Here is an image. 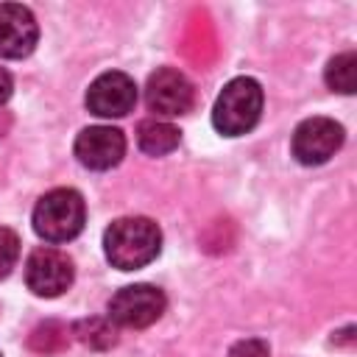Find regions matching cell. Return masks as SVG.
Masks as SVG:
<instances>
[{
  "label": "cell",
  "mask_w": 357,
  "mask_h": 357,
  "mask_svg": "<svg viewBox=\"0 0 357 357\" xmlns=\"http://www.w3.org/2000/svg\"><path fill=\"white\" fill-rule=\"evenodd\" d=\"M106 259L120 271H137L162 251V231L151 218H117L103 234Z\"/></svg>",
  "instance_id": "1"
},
{
  "label": "cell",
  "mask_w": 357,
  "mask_h": 357,
  "mask_svg": "<svg viewBox=\"0 0 357 357\" xmlns=\"http://www.w3.org/2000/svg\"><path fill=\"white\" fill-rule=\"evenodd\" d=\"M86 220V204L81 192L70 187L50 190L33 206V231L47 243H67L81 234Z\"/></svg>",
  "instance_id": "2"
},
{
  "label": "cell",
  "mask_w": 357,
  "mask_h": 357,
  "mask_svg": "<svg viewBox=\"0 0 357 357\" xmlns=\"http://www.w3.org/2000/svg\"><path fill=\"white\" fill-rule=\"evenodd\" d=\"M262 114V86L254 78H231L212 109V126L223 137H240L257 126Z\"/></svg>",
  "instance_id": "3"
},
{
  "label": "cell",
  "mask_w": 357,
  "mask_h": 357,
  "mask_svg": "<svg viewBox=\"0 0 357 357\" xmlns=\"http://www.w3.org/2000/svg\"><path fill=\"white\" fill-rule=\"evenodd\" d=\"M167 298L153 284H128L109 301V321L126 329H142L162 318Z\"/></svg>",
  "instance_id": "4"
},
{
  "label": "cell",
  "mask_w": 357,
  "mask_h": 357,
  "mask_svg": "<svg viewBox=\"0 0 357 357\" xmlns=\"http://www.w3.org/2000/svg\"><path fill=\"white\" fill-rule=\"evenodd\" d=\"M25 284L42 298H56L73 284V259L50 245L36 248L25 262Z\"/></svg>",
  "instance_id": "5"
},
{
  "label": "cell",
  "mask_w": 357,
  "mask_h": 357,
  "mask_svg": "<svg viewBox=\"0 0 357 357\" xmlns=\"http://www.w3.org/2000/svg\"><path fill=\"white\" fill-rule=\"evenodd\" d=\"M340 145H343V126L329 117H310L298 123L293 131V156L307 167L329 162Z\"/></svg>",
  "instance_id": "6"
},
{
  "label": "cell",
  "mask_w": 357,
  "mask_h": 357,
  "mask_svg": "<svg viewBox=\"0 0 357 357\" xmlns=\"http://www.w3.org/2000/svg\"><path fill=\"white\" fill-rule=\"evenodd\" d=\"M192 84L184 73L173 67H162L151 73L145 84V103L159 117H178L192 109Z\"/></svg>",
  "instance_id": "7"
},
{
  "label": "cell",
  "mask_w": 357,
  "mask_h": 357,
  "mask_svg": "<svg viewBox=\"0 0 357 357\" xmlns=\"http://www.w3.org/2000/svg\"><path fill=\"white\" fill-rule=\"evenodd\" d=\"M137 103V84L126 73H103L86 89V109L98 117H126Z\"/></svg>",
  "instance_id": "8"
},
{
  "label": "cell",
  "mask_w": 357,
  "mask_h": 357,
  "mask_svg": "<svg viewBox=\"0 0 357 357\" xmlns=\"http://www.w3.org/2000/svg\"><path fill=\"white\" fill-rule=\"evenodd\" d=\"M39 39L36 17L28 6L0 3V59H25Z\"/></svg>",
  "instance_id": "9"
},
{
  "label": "cell",
  "mask_w": 357,
  "mask_h": 357,
  "mask_svg": "<svg viewBox=\"0 0 357 357\" xmlns=\"http://www.w3.org/2000/svg\"><path fill=\"white\" fill-rule=\"evenodd\" d=\"M126 153V137L112 126H89L75 137V156L89 170H109L120 165Z\"/></svg>",
  "instance_id": "10"
},
{
  "label": "cell",
  "mask_w": 357,
  "mask_h": 357,
  "mask_svg": "<svg viewBox=\"0 0 357 357\" xmlns=\"http://www.w3.org/2000/svg\"><path fill=\"white\" fill-rule=\"evenodd\" d=\"M178 139H181V131L176 126H170L167 120L148 117L137 126V145L151 156H165V153L176 151Z\"/></svg>",
  "instance_id": "11"
},
{
  "label": "cell",
  "mask_w": 357,
  "mask_h": 357,
  "mask_svg": "<svg viewBox=\"0 0 357 357\" xmlns=\"http://www.w3.org/2000/svg\"><path fill=\"white\" fill-rule=\"evenodd\" d=\"M324 81L332 92L351 95L357 89V56H354V50H346V53H337L335 59H329Z\"/></svg>",
  "instance_id": "12"
},
{
  "label": "cell",
  "mask_w": 357,
  "mask_h": 357,
  "mask_svg": "<svg viewBox=\"0 0 357 357\" xmlns=\"http://www.w3.org/2000/svg\"><path fill=\"white\" fill-rule=\"evenodd\" d=\"M67 346V326L56 324V321H45L31 332V349L42 351V354H53L59 349Z\"/></svg>",
  "instance_id": "13"
},
{
  "label": "cell",
  "mask_w": 357,
  "mask_h": 357,
  "mask_svg": "<svg viewBox=\"0 0 357 357\" xmlns=\"http://www.w3.org/2000/svg\"><path fill=\"white\" fill-rule=\"evenodd\" d=\"M20 257V237L17 231L0 226V279H6L11 273V268L17 265Z\"/></svg>",
  "instance_id": "14"
},
{
  "label": "cell",
  "mask_w": 357,
  "mask_h": 357,
  "mask_svg": "<svg viewBox=\"0 0 357 357\" xmlns=\"http://www.w3.org/2000/svg\"><path fill=\"white\" fill-rule=\"evenodd\" d=\"M271 349L265 340L259 337H245V340H237L231 349H229V357H268Z\"/></svg>",
  "instance_id": "15"
},
{
  "label": "cell",
  "mask_w": 357,
  "mask_h": 357,
  "mask_svg": "<svg viewBox=\"0 0 357 357\" xmlns=\"http://www.w3.org/2000/svg\"><path fill=\"white\" fill-rule=\"evenodd\" d=\"M89 326H92V335H81V340L84 343H89V346H112L114 343V329H109L103 321H89Z\"/></svg>",
  "instance_id": "16"
},
{
  "label": "cell",
  "mask_w": 357,
  "mask_h": 357,
  "mask_svg": "<svg viewBox=\"0 0 357 357\" xmlns=\"http://www.w3.org/2000/svg\"><path fill=\"white\" fill-rule=\"evenodd\" d=\"M11 89H14V84H11V75H8V73L0 67V103H6V100H8Z\"/></svg>",
  "instance_id": "17"
}]
</instances>
